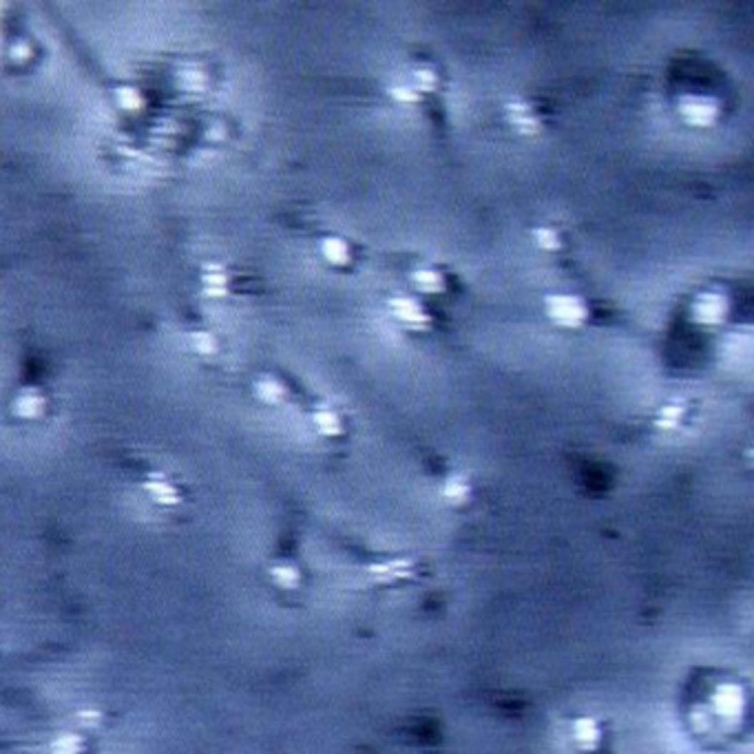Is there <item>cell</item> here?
Instances as JSON below:
<instances>
[{
    "mask_svg": "<svg viewBox=\"0 0 754 754\" xmlns=\"http://www.w3.org/2000/svg\"><path fill=\"white\" fill-rule=\"evenodd\" d=\"M190 343H192V348H195L197 354L208 356V354L217 352V339H215L212 332H206V330L192 332V334H190Z\"/></svg>",
    "mask_w": 754,
    "mask_h": 754,
    "instance_id": "obj_22",
    "label": "cell"
},
{
    "mask_svg": "<svg viewBox=\"0 0 754 754\" xmlns=\"http://www.w3.org/2000/svg\"><path fill=\"white\" fill-rule=\"evenodd\" d=\"M412 80L414 84L412 87L423 95V93H434L438 89V73L434 69L429 67H418L414 73H412Z\"/></svg>",
    "mask_w": 754,
    "mask_h": 754,
    "instance_id": "obj_21",
    "label": "cell"
},
{
    "mask_svg": "<svg viewBox=\"0 0 754 754\" xmlns=\"http://www.w3.org/2000/svg\"><path fill=\"white\" fill-rule=\"evenodd\" d=\"M571 739L579 750H595L601 741V728L593 717H579L571 725Z\"/></svg>",
    "mask_w": 754,
    "mask_h": 754,
    "instance_id": "obj_11",
    "label": "cell"
},
{
    "mask_svg": "<svg viewBox=\"0 0 754 754\" xmlns=\"http://www.w3.org/2000/svg\"><path fill=\"white\" fill-rule=\"evenodd\" d=\"M42 409H45V398H42L40 392L31 390V387H27V390H23L18 394L16 403H14V414L20 416V418H38L42 414Z\"/></svg>",
    "mask_w": 754,
    "mask_h": 754,
    "instance_id": "obj_16",
    "label": "cell"
},
{
    "mask_svg": "<svg viewBox=\"0 0 754 754\" xmlns=\"http://www.w3.org/2000/svg\"><path fill=\"white\" fill-rule=\"evenodd\" d=\"M115 102L122 111L135 113L144 106V95L138 87H133V84H122V87L115 89Z\"/></svg>",
    "mask_w": 754,
    "mask_h": 754,
    "instance_id": "obj_19",
    "label": "cell"
},
{
    "mask_svg": "<svg viewBox=\"0 0 754 754\" xmlns=\"http://www.w3.org/2000/svg\"><path fill=\"white\" fill-rule=\"evenodd\" d=\"M180 82H182V87H184L186 91H197V89H202L204 84H206V76H204V71H200L197 67H188V69H182Z\"/></svg>",
    "mask_w": 754,
    "mask_h": 754,
    "instance_id": "obj_24",
    "label": "cell"
},
{
    "mask_svg": "<svg viewBox=\"0 0 754 754\" xmlns=\"http://www.w3.org/2000/svg\"><path fill=\"white\" fill-rule=\"evenodd\" d=\"M730 314V299L721 292H701L693 301V321L703 328H717Z\"/></svg>",
    "mask_w": 754,
    "mask_h": 754,
    "instance_id": "obj_5",
    "label": "cell"
},
{
    "mask_svg": "<svg viewBox=\"0 0 754 754\" xmlns=\"http://www.w3.org/2000/svg\"><path fill=\"white\" fill-rule=\"evenodd\" d=\"M544 310L557 328L567 330H579L589 319V306L584 299L573 294H549L544 299Z\"/></svg>",
    "mask_w": 754,
    "mask_h": 754,
    "instance_id": "obj_3",
    "label": "cell"
},
{
    "mask_svg": "<svg viewBox=\"0 0 754 754\" xmlns=\"http://www.w3.org/2000/svg\"><path fill=\"white\" fill-rule=\"evenodd\" d=\"M9 58H11V60H16V62H25V60H29V58H31V47H29V42H25V40H18V42H14L11 49H9Z\"/></svg>",
    "mask_w": 754,
    "mask_h": 754,
    "instance_id": "obj_25",
    "label": "cell"
},
{
    "mask_svg": "<svg viewBox=\"0 0 754 754\" xmlns=\"http://www.w3.org/2000/svg\"><path fill=\"white\" fill-rule=\"evenodd\" d=\"M254 396L268 405H282L288 398V387L277 376H259L254 381Z\"/></svg>",
    "mask_w": 754,
    "mask_h": 754,
    "instance_id": "obj_14",
    "label": "cell"
},
{
    "mask_svg": "<svg viewBox=\"0 0 754 754\" xmlns=\"http://www.w3.org/2000/svg\"><path fill=\"white\" fill-rule=\"evenodd\" d=\"M677 111L686 124L695 128H706L713 126L721 113V106L715 98L710 95H699V93H686L677 102Z\"/></svg>",
    "mask_w": 754,
    "mask_h": 754,
    "instance_id": "obj_4",
    "label": "cell"
},
{
    "mask_svg": "<svg viewBox=\"0 0 754 754\" xmlns=\"http://www.w3.org/2000/svg\"><path fill=\"white\" fill-rule=\"evenodd\" d=\"M202 292L206 296L228 294V272L222 264H206L202 270Z\"/></svg>",
    "mask_w": 754,
    "mask_h": 754,
    "instance_id": "obj_13",
    "label": "cell"
},
{
    "mask_svg": "<svg viewBox=\"0 0 754 754\" xmlns=\"http://www.w3.org/2000/svg\"><path fill=\"white\" fill-rule=\"evenodd\" d=\"M507 120L520 135H537L542 131V120L537 118L533 104L522 98H511L507 100Z\"/></svg>",
    "mask_w": 754,
    "mask_h": 754,
    "instance_id": "obj_7",
    "label": "cell"
},
{
    "mask_svg": "<svg viewBox=\"0 0 754 754\" xmlns=\"http://www.w3.org/2000/svg\"><path fill=\"white\" fill-rule=\"evenodd\" d=\"M418 573H420V562L414 555H383V557L370 559L363 567L365 579L372 587H385V589L407 584L409 579L418 577Z\"/></svg>",
    "mask_w": 754,
    "mask_h": 754,
    "instance_id": "obj_2",
    "label": "cell"
},
{
    "mask_svg": "<svg viewBox=\"0 0 754 754\" xmlns=\"http://www.w3.org/2000/svg\"><path fill=\"white\" fill-rule=\"evenodd\" d=\"M390 310L396 321H401L405 328L416 330V332H427L432 328V316L412 296H392L390 299Z\"/></svg>",
    "mask_w": 754,
    "mask_h": 754,
    "instance_id": "obj_6",
    "label": "cell"
},
{
    "mask_svg": "<svg viewBox=\"0 0 754 754\" xmlns=\"http://www.w3.org/2000/svg\"><path fill=\"white\" fill-rule=\"evenodd\" d=\"M314 429L326 438H336V436H343V432H346V423H343V416L336 412L334 407H316L312 416H310Z\"/></svg>",
    "mask_w": 754,
    "mask_h": 754,
    "instance_id": "obj_10",
    "label": "cell"
},
{
    "mask_svg": "<svg viewBox=\"0 0 754 754\" xmlns=\"http://www.w3.org/2000/svg\"><path fill=\"white\" fill-rule=\"evenodd\" d=\"M270 582L282 591H299L304 584V569L294 559H277L268 567Z\"/></svg>",
    "mask_w": 754,
    "mask_h": 754,
    "instance_id": "obj_9",
    "label": "cell"
},
{
    "mask_svg": "<svg viewBox=\"0 0 754 754\" xmlns=\"http://www.w3.org/2000/svg\"><path fill=\"white\" fill-rule=\"evenodd\" d=\"M708 717L719 725V730H728L737 725L741 717L748 713V691L739 679H719L713 691L708 693Z\"/></svg>",
    "mask_w": 754,
    "mask_h": 754,
    "instance_id": "obj_1",
    "label": "cell"
},
{
    "mask_svg": "<svg viewBox=\"0 0 754 754\" xmlns=\"http://www.w3.org/2000/svg\"><path fill=\"white\" fill-rule=\"evenodd\" d=\"M471 493H473V487H471L469 478L463 476V473H451V476H447L443 480V487H440L443 500H447L454 507L467 505L471 500Z\"/></svg>",
    "mask_w": 754,
    "mask_h": 754,
    "instance_id": "obj_12",
    "label": "cell"
},
{
    "mask_svg": "<svg viewBox=\"0 0 754 754\" xmlns=\"http://www.w3.org/2000/svg\"><path fill=\"white\" fill-rule=\"evenodd\" d=\"M387 93H390L392 100L403 102V104H416L423 100V95L412 87V84H394V87L387 89Z\"/></svg>",
    "mask_w": 754,
    "mask_h": 754,
    "instance_id": "obj_23",
    "label": "cell"
},
{
    "mask_svg": "<svg viewBox=\"0 0 754 754\" xmlns=\"http://www.w3.org/2000/svg\"><path fill=\"white\" fill-rule=\"evenodd\" d=\"M144 491L150 500L160 507H180L182 505V493L180 489L170 482L162 471H150L144 480Z\"/></svg>",
    "mask_w": 754,
    "mask_h": 754,
    "instance_id": "obj_8",
    "label": "cell"
},
{
    "mask_svg": "<svg viewBox=\"0 0 754 754\" xmlns=\"http://www.w3.org/2000/svg\"><path fill=\"white\" fill-rule=\"evenodd\" d=\"M533 239H535L537 248L549 250V252H555L562 248V237H559V232L551 226H537L533 230Z\"/></svg>",
    "mask_w": 754,
    "mask_h": 754,
    "instance_id": "obj_20",
    "label": "cell"
},
{
    "mask_svg": "<svg viewBox=\"0 0 754 754\" xmlns=\"http://www.w3.org/2000/svg\"><path fill=\"white\" fill-rule=\"evenodd\" d=\"M412 284L416 286L418 292H425V294H440L447 288L445 277L438 270H434V268H418V270H414L412 272Z\"/></svg>",
    "mask_w": 754,
    "mask_h": 754,
    "instance_id": "obj_17",
    "label": "cell"
},
{
    "mask_svg": "<svg viewBox=\"0 0 754 754\" xmlns=\"http://www.w3.org/2000/svg\"><path fill=\"white\" fill-rule=\"evenodd\" d=\"M686 412L688 407L683 401H671L666 403L659 412H657V418H655V427L661 429V432H675V429L681 427L683 418H686Z\"/></svg>",
    "mask_w": 754,
    "mask_h": 754,
    "instance_id": "obj_15",
    "label": "cell"
},
{
    "mask_svg": "<svg viewBox=\"0 0 754 754\" xmlns=\"http://www.w3.org/2000/svg\"><path fill=\"white\" fill-rule=\"evenodd\" d=\"M321 254L334 266H348L350 264V248L341 237H326L321 242Z\"/></svg>",
    "mask_w": 754,
    "mask_h": 754,
    "instance_id": "obj_18",
    "label": "cell"
}]
</instances>
